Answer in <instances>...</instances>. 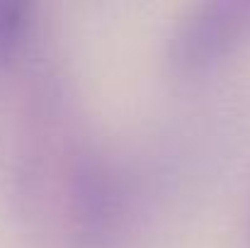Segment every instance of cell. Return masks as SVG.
Here are the masks:
<instances>
[{
    "label": "cell",
    "mask_w": 250,
    "mask_h": 248,
    "mask_svg": "<svg viewBox=\"0 0 250 248\" xmlns=\"http://www.w3.org/2000/svg\"><path fill=\"white\" fill-rule=\"evenodd\" d=\"M85 134L61 71L44 66L32 73L20 102L10 165L15 207L32 229L54 234L63 178Z\"/></svg>",
    "instance_id": "1"
},
{
    "label": "cell",
    "mask_w": 250,
    "mask_h": 248,
    "mask_svg": "<svg viewBox=\"0 0 250 248\" xmlns=\"http://www.w3.org/2000/svg\"><path fill=\"white\" fill-rule=\"evenodd\" d=\"M37 7L32 0H0V66L20 59L34 34Z\"/></svg>",
    "instance_id": "4"
},
{
    "label": "cell",
    "mask_w": 250,
    "mask_h": 248,
    "mask_svg": "<svg viewBox=\"0 0 250 248\" xmlns=\"http://www.w3.org/2000/svg\"><path fill=\"white\" fill-rule=\"evenodd\" d=\"M248 239H250V231H248Z\"/></svg>",
    "instance_id": "5"
},
{
    "label": "cell",
    "mask_w": 250,
    "mask_h": 248,
    "mask_svg": "<svg viewBox=\"0 0 250 248\" xmlns=\"http://www.w3.org/2000/svg\"><path fill=\"white\" fill-rule=\"evenodd\" d=\"M250 42V0H202L185 7L166 34V61L177 73L216 66Z\"/></svg>",
    "instance_id": "3"
},
{
    "label": "cell",
    "mask_w": 250,
    "mask_h": 248,
    "mask_svg": "<svg viewBox=\"0 0 250 248\" xmlns=\"http://www.w3.org/2000/svg\"><path fill=\"white\" fill-rule=\"evenodd\" d=\"M126 212V185L117 161L90 134L78 144L63 178L56 226L68 248H107Z\"/></svg>",
    "instance_id": "2"
}]
</instances>
